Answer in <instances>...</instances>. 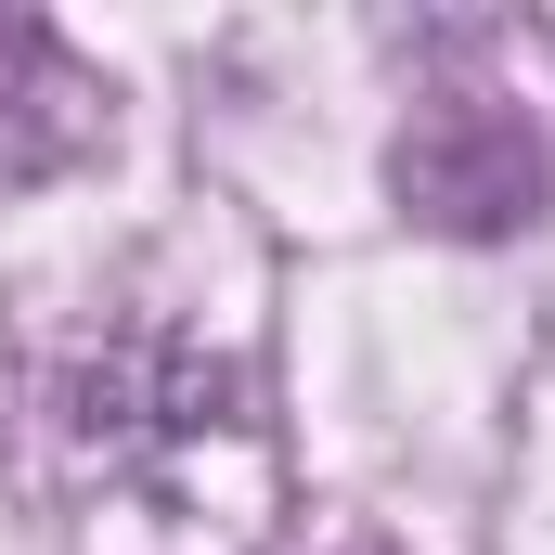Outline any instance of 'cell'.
Segmentation results:
<instances>
[{
	"instance_id": "2",
	"label": "cell",
	"mask_w": 555,
	"mask_h": 555,
	"mask_svg": "<svg viewBox=\"0 0 555 555\" xmlns=\"http://www.w3.org/2000/svg\"><path fill=\"white\" fill-rule=\"evenodd\" d=\"M388 181H401V207H414L426 233H530L555 168H543V130H530L517 104H491V91H439V104H414Z\"/></svg>"
},
{
	"instance_id": "1",
	"label": "cell",
	"mask_w": 555,
	"mask_h": 555,
	"mask_svg": "<svg viewBox=\"0 0 555 555\" xmlns=\"http://www.w3.org/2000/svg\"><path fill=\"white\" fill-rule=\"evenodd\" d=\"M65 491L91 555H246L272 517L259 388L181 336H117L65 375Z\"/></svg>"
}]
</instances>
